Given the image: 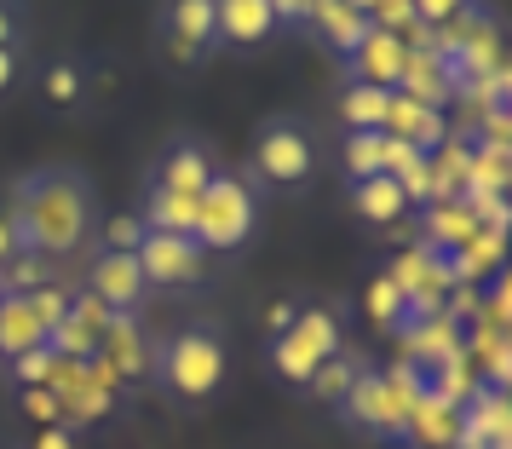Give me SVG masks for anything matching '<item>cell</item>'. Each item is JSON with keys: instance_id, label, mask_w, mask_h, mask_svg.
Segmentation results:
<instances>
[{"instance_id": "17", "label": "cell", "mask_w": 512, "mask_h": 449, "mask_svg": "<svg viewBox=\"0 0 512 449\" xmlns=\"http://www.w3.org/2000/svg\"><path fill=\"white\" fill-rule=\"evenodd\" d=\"M87 64L81 58H52V64H41V75H35V93H41V104L47 110H58V116H75V110H87Z\"/></svg>"}, {"instance_id": "7", "label": "cell", "mask_w": 512, "mask_h": 449, "mask_svg": "<svg viewBox=\"0 0 512 449\" xmlns=\"http://www.w3.org/2000/svg\"><path fill=\"white\" fill-rule=\"evenodd\" d=\"M87 294H93L110 317H133V311L144 306V294H150L139 260H133V248H104L93 260V271H87Z\"/></svg>"}, {"instance_id": "32", "label": "cell", "mask_w": 512, "mask_h": 449, "mask_svg": "<svg viewBox=\"0 0 512 449\" xmlns=\"http://www.w3.org/2000/svg\"><path fill=\"white\" fill-rule=\"evenodd\" d=\"M472 0H415V18L420 29H443V24H455Z\"/></svg>"}, {"instance_id": "28", "label": "cell", "mask_w": 512, "mask_h": 449, "mask_svg": "<svg viewBox=\"0 0 512 449\" xmlns=\"http://www.w3.org/2000/svg\"><path fill=\"white\" fill-rule=\"evenodd\" d=\"M271 369H277L288 386H305V380L317 375V357L305 352L294 334H271Z\"/></svg>"}, {"instance_id": "6", "label": "cell", "mask_w": 512, "mask_h": 449, "mask_svg": "<svg viewBox=\"0 0 512 449\" xmlns=\"http://www.w3.org/2000/svg\"><path fill=\"white\" fill-rule=\"evenodd\" d=\"M156 29H162V47L179 64H196L219 47V0H162Z\"/></svg>"}, {"instance_id": "38", "label": "cell", "mask_w": 512, "mask_h": 449, "mask_svg": "<svg viewBox=\"0 0 512 449\" xmlns=\"http://www.w3.org/2000/svg\"><path fill=\"white\" fill-rule=\"evenodd\" d=\"M288 323H294V300H277L271 306V334H288Z\"/></svg>"}, {"instance_id": "19", "label": "cell", "mask_w": 512, "mask_h": 449, "mask_svg": "<svg viewBox=\"0 0 512 449\" xmlns=\"http://www.w3.org/2000/svg\"><path fill=\"white\" fill-rule=\"evenodd\" d=\"M351 213L363 225H397L409 213V196H403V185H397L392 173H374V179H357L351 185Z\"/></svg>"}, {"instance_id": "9", "label": "cell", "mask_w": 512, "mask_h": 449, "mask_svg": "<svg viewBox=\"0 0 512 449\" xmlns=\"http://www.w3.org/2000/svg\"><path fill=\"white\" fill-rule=\"evenodd\" d=\"M340 415L357 426H369V432H380V438H397V426H403V403H397V392L386 386V375L380 369H363V375L351 380V392L340 398Z\"/></svg>"}, {"instance_id": "20", "label": "cell", "mask_w": 512, "mask_h": 449, "mask_svg": "<svg viewBox=\"0 0 512 449\" xmlns=\"http://www.w3.org/2000/svg\"><path fill=\"white\" fill-rule=\"evenodd\" d=\"M288 334H294V340H300L317 363H323V357H334V352H346V329H340V311H334V306H294Z\"/></svg>"}, {"instance_id": "14", "label": "cell", "mask_w": 512, "mask_h": 449, "mask_svg": "<svg viewBox=\"0 0 512 449\" xmlns=\"http://www.w3.org/2000/svg\"><path fill=\"white\" fill-rule=\"evenodd\" d=\"M495 438H512V415H507V386H484L478 398L461 403V432L455 449H484Z\"/></svg>"}, {"instance_id": "39", "label": "cell", "mask_w": 512, "mask_h": 449, "mask_svg": "<svg viewBox=\"0 0 512 449\" xmlns=\"http://www.w3.org/2000/svg\"><path fill=\"white\" fill-rule=\"evenodd\" d=\"M346 6H357V12H363V18H369V12H374V0H346Z\"/></svg>"}, {"instance_id": "27", "label": "cell", "mask_w": 512, "mask_h": 449, "mask_svg": "<svg viewBox=\"0 0 512 449\" xmlns=\"http://www.w3.org/2000/svg\"><path fill=\"white\" fill-rule=\"evenodd\" d=\"M363 306H369L374 323H386V329H403V306H409V294L386 277V271H374L369 277V294H363Z\"/></svg>"}, {"instance_id": "36", "label": "cell", "mask_w": 512, "mask_h": 449, "mask_svg": "<svg viewBox=\"0 0 512 449\" xmlns=\"http://www.w3.org/2000/svg\"><path fill=\"white\" fill-rule=\"evenodd\" d=\"M139 237H144V219H121L110 231V248H139Z\"/></svg>"}, {"instance_id": "37", "label": "cell", "mask_w": 512, "mask_h": 449, "mask_svg": "<svg viewBox=\"0 0 512 449\" xmlns=\"http://www.w3.org/2000/svg\"><path fill=\"white\" fill-rule=\"evenodd\" d=\"M12 260H18V237H12V219L0 213V271H6Z\"/></svg>"}, {"instance_id": "13", "label": "cell", "mask_w": 512, "mask_h": 449, "mask_svg": "<svg viewBox=\"0 0 512 449\" xmlns=\"http://www.w3.org/2000/svg\"><path fill=\"white\" fill-rule=\"evenodd\" d=\"M386 139H403V144H415L420 156H432V150L449 139V121H443V110L420 104V98L392 93V110H386Z\"/></svg>"}, {"instance_id": "31", "label": "cell", "mask_w": 512, "mask_h": 449, "mask_svg": "<svg viewBox=\"0 0 512 449\" xmlns=\"http://www.w3.org/2000/svg\"><path fill=\"white\" fill-rule=\"evenodd\" d=\"M24 415L41 426H64V403H58L52 386H24Z\"/></svg>"}, {"instance_id": "8", "label": "cell", "mask_w": 512, "mask_h": 449, "mask_svg": "<svg viewBox=\"0 0 512 449\" xmlns=\"http://www.w3.org/2000/svg\"><path fill=\"white\" fill-rule=\"evenodd\" d=\"M219 173V162H213V150L202 139H190V133H179V139H167V150L156 156V173H150V185L156 190H173V196H202L208 190V179Z\"/></svg>"}, {"instance_id": "16", "label": "cell", "mask_w": 512, "mask_h": 449, "mask_svg": "<svg viewBox=\"0 0 512 449\" xmlns=\"http://www.w3.org/2000/svg\"><path fill=\"white\" fill-rule=\"evenodd\" d=\"M277 35L271 0H219V41L225 47H265Z\"/></svg>"}, {"instance_id": "29", "label": "cell", "mask_w": 512, "mask_h": 449, "mask_svg": "<svg viewBox=\"0 0 512 449\" xmlns=\"http://www.w3.org/2000/svg\"><path fill=\"white\" fill-rule=\"evenodd\" d=\"M12 375H18V386H58L64 380V357L52 352V346H35L29 357L12 363Z\"/></svg>"}, {"instance_id": "2", "label": "cell", "mask_w": 512, "mask_h": 449, "mask_svg": "<svg viewBox=\"0 0 512 449\" xmlns=\"http://www.w3.org/2000/svg\"><path fill=\"white\" fill-rule=\"evenodd\" d=\"M150 375L173 403H213L219 386L231 375V352H225V334L208 323H190V329L167 334L162 346L150 352Z\"/></svg>"}, {"instance_id": "30", "label": "cell", "mask_w": 512, "mask_h": 449, "mask_svg": "<svg viewBox=\"0 0 512 449\" xmlns=\"http://www.w3.org/2000/svg\"><path fill=\"white\" fill-rule=\"evenodd\" d=\"M29 41V0H0V47L24 52Z\"/></svg>"}, {"instance_id": "23", "label": "cell", "mask_w": 512, "mask_h": 449, "mask_svg": "<svg viewBox=\"0 0 512 449\" xmlns=\"http://www.w3.org/2000/svg\"><path fill=\"white\" fill-rule=\"evenodd\" d=\"M98 352L110 357L116 380L121 375H144V369H150V346L139 340L133 317H110V323H104V334H98Z\"/></svg>"}, {"instance_id": "22", "label": "cell", "mask_w": 512, "mask_h": 449, "mask_svg": "<svg viewBox=\"0 0 512 449\" xmlns=\"http://www.w3.org/2000/svg\"><path fill=\"white\" fill-rule=\"evenodd\" d=\"M386 110H392L386 87H369V81H346L340 87V121L351 133H386Z\"/></svg>"}, {"instance_id": "21", "label": "cell", "mask_w": 512, "mask_h": 449, "mask_svg": "<svg viewBox=\"0 0 512 449\" xmlns=\"http://www.w3.org/2000/svg\"><path fill=\"white\" fill-rule=\"evenodd\" d=\"M426 248H438V254H455L472 231H478V219L466 213L461 196H443V202H426Z\"/></svg>"}, {"instance_id": "35", "label": "cell", "mask_w": 512, "mask_h": 449, "mask_svg": "<svg viewBox=\"0 0 512 449\" xmlns=\"http://www.w3.org/2000/svg\"><path fill=\"white\" fill-rule=\"evenodd\" d=\"M29 449H75V426H41Z\"/></svg>"}, {"instance_id": "15", "label": "cell", "mask_w": 512, "mask_h": 449, "mask_svg": "<svg viewBox=\"0 0 512 449\" xmlns=\"http://www.w3.org/2000/svg\"><path fill=\"white\" fill-rule=\"evenodd\" d=\"M455 432H461V409H449L443 398H426L403 415V426H397V444L403 449H455Z\"/></svg>"}, {"instance_id": "18", "label": "cell", "mask_w": 512, "mask_h": 449, "mask_svg": "<svg viewBox=\"0 0 512 449\" xmlns=\"http://www.w3.org/2000/svg\"><path fill=\"white\" fill-rule=\"evenodd\" d=\"M35 346H47V323L35 317L29 294H0V357L18 363V357H29Z\"/></svg>"}, {"instance_id": "11", "label": "cell", "mask_w": 512, "mask_h": 449, "mask_svg": "<svg viewBox=\"0 0 512 449\" xmlns=\"http://www.w3.org/2000/svg\"><path fill=\"white\" fill-rule=\"evenodd\" d=\"M300 29L317 41V47L334 52V58H351L357 41L369 35V18H363L357 6H346V0H311V12H305Z\"/></svg>"}, {"instance_id": "33", "label": "cell", "mask_w": 512, "mask_h": 449, "mask_svg": "<svg viewBox=\"0 0 512 449\" xmlns=\"http://www.w3.org/2000/svg\"><path fill=\"white\" fill-rule=\"evenodd\" d=\"M271 12H277V29H300L305 12H311V0H271Z\"/></svg>"}, {"instance_id": "1", "label": "cell", "mask_w": 512, "mask_h": 449, "mask_svg": "<svg viewBox=\"0 0 512 449\" xmlns=\"http://www.w3.org/2000/svg\"><path fill=\"white\" fill-rule=\"evenodd\" d=\"M12 237H18V254H35V260H70L75 248L93 231V185L87 173L75 167H41V173H24L18 190H12Z\"/></svg>"}, {"instance_id": "40", "label": "cell", "mask_w": 512, "mask_h": 449, "mask_svg": "<svg viewBox=\"0 0 512 449\" xmlns=\"http://www.w3.org/2000/svg\"><path fill=\"white\" fill-rule=\"evenodd\" d=\"M484 449H512V438H495V444H484Z\"/></svg>"}, {"instance_id": "25", "label": "cell", "mask_w": 512, "mask_h": 449, "mask_svg": "<svg viewBox=\"0 0 512 449\" xmlns=\"http://www.w3.org/2000/svg\"><path fill=\"white\" fill-rule=\"evenodd\" d=\"M346 173H351V185L357 179H374V173H386L392 167V139L386 133H346Z\"/></svg>"}, {"instance_id": "5", "label": "cell", "mask_w": 512, "mask_h": 449, "mask_svg": "<svg viewBox=\"0 0 512 449\" xmlns=\"http://www.w3.org/2000/svg\"><path fill=\"white\" fill-rule=\"evenodd\" d=\"M133 260H139L144 283L190 288V283H202V271H208V248L196 237H179V231H144L139 248H133Z\"/></svg>"}, {"instance_id": "24", "label": "cell", "mask_w": 512, "mask_h": 449, "mask_svg": "<svg viewBox=\"0 0 512 449\" xmlns=\"http://www.w3.org/2000/svg\"><path fill=\"white\" fill-rule=\"evenodd\" d=\"M144 231H179V237H190L196 231V202L190 196H173V190H144Z\"/></svg>"}, {"instance_id": "10", "label": "cell", "mask_w": 512, "mask_h": 449, "mask_svg": "<svg viewBox=\"0 0 512 449\" xmlns=\"http://www.w3.org/2000/svg\"><path fill=\"white\" fill-rule=\"evenodd\" d=\"M403 64H409V41H397V35L369 24V35H363L357 52L346 58V81H369V87L397 93V87H403Z\"/></svg>"}, {"instance_id": "3", "label": "cell", "mask_w": 512, "mask_h": 449, "mask_svg": "<svg viewBox=\"0 0 512 449\" xmlns=\"http://www.w3.org/2000/svg\"><path fill=\"white\" fill-rule=\"evenodd\" d=\"M259 231V196L248 179H236V173H213L208 190L196 196V231L190 237L202 242V248H219V254H231L242 242Z\"/></svg>"}, {"instance_id": "26", "label": "cell", "mask_w": 512, "mask_h": 449, "mask_svg": "<svg viewBox=\"0 0 512 449\" xmlns=\"http://www.w3.org/2000/svg\"><path fill=\"white\" fill-rule=\"evenodd\" d=\"M363 369H369L363 357H351V352H334V357H323V363H317V375L305 380V392H317L323 403H340V398L351 392V380L363 375Z\"/></svg>"}, {"instance_id": "12", "label": "cell", "mask_w": 512, "mask_h": 449, "mask_svg": "<svg viewBox=\"0 0 512 449\" xmlns=\"http://www.w3.org/2000/svg\"><path fill=\"white\" fill-rule=\"evenodd\" d=\"M409 363H420L426 375L432 369H443L449 357L466 352V323L461 317H449V311H438V317H420V323H409Z\"/></svg>"}, {"instance_id": "4", "label": "cell", "mask_w": 512, "mask_h": 449, "mask_svg": "<svg viewBox=\"0 0 512 449\" xmlns=\"http://www.w3.org/2000/svg\"><path fill=\"white\" fill-rule=\"evenodd\" d=\"M254 179L271 190H300L311 185V173H317V139H311V127L294 116H271L265 127L254 133Z\"/></svg>"}, {"instance_id": "34", "label": "cell", "mask_w": 512, "mask_h": 449, "mask_svg": "<svg viewBox=\"0 0 512 449\" xmlns=\"http://www.w3.org/2000/svg\"><path fill=\"white\" fill-rule=\"evenodd\" d=\"M18 75H24V52H12V47H0V98L18 87Z\"/></svg>"}]
</instances>
